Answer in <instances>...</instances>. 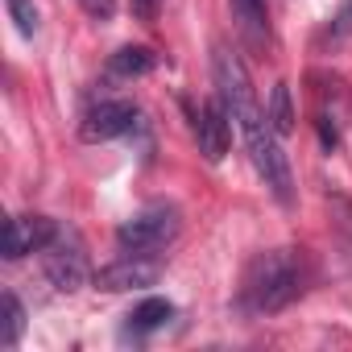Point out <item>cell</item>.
<instances>
[{"instance_id":"6da1fadb","label":"cell","mask_w":352,"mask_h":352,"mask_svg":"<svg viewBox=\"0 0 352 352\" xmlns=\"http://www.w3.org/2000/svg\"><path fill=\"white\" fill-rule=\"evenodd\" d=\"M212 75H216V91H220V100H224L232 124H236L241 137H245V149H249V157H253V170L261 174L265 191H270L282 208H294V174H290V162H286V153H282V137H278V129L270 124V112L257 104L241 54L228 50V46H216V54H212Z\"/></svg>"},{"instance_id":"7a4b0ae2","label":"cell","mask_w":352,"mask_h":352,"mask_svg":"<svg viewBox=\"0 0 352 352\" xmlns=\"http://www.w3.org/2000/svg\"><path fill=\"white\" fill-rule=\"evenodd\" d=\"M311 282V257L302 249H270L245 265L241 278V307L249 315L286 311Z\"/></svg>"},{"instance_id":"3957f363","label":"cell","mask_w":352,"mask_h":352,"mask_svg":"<svg viewBox=\"0 0 352 352\" xmlns=\"http://www.w3.org/2000/svg\"><path fill=\"white\" fill-rule=\"evenodd\" d=\"M174 236H179V208L170 204H153L116 228V245L124 253H162Z\"/></svg>"},{"instance_id":"277c9868","label":"cell","mask_w":352,"mask_h":352,"mask_svg":"<svg viewBox=\"0 0 352 352\" xmlns=\"http://www.w3.org/2000/svg\"><path fill=\"white\" fill-rule=\"evenodd\" d=\"M42 253H46V278H50V286H54V290L71 294V290L87 286L91 270H87V253H83V245H79L75 236L58 232Z\"/></svg>"},{"instance_id":"5b68a950","label":"cell","mask_w":352,"mask_h":352,"mask_svg":"<svg viewBox=\"0 0 352 352\" xmlns=\"http://www.w3.org/2000/svg\"><path fill=\"white\" fill-rule=\"evenodd\" d=\"M162 274V261L157 253H120L112 265L96 270V290H108V294H120V290H145L153 286Z\"/></svg>"},{"instance_id":"8992f818","label":"cell","mask_w":352,"mask_h":352,"mask_svg":"<svg viewBox=\"0 0 352 352\" xmlns=\"http://www.w3.org/2000/svg\"><path fill=\"white\" fill-rule=\"evenodd\" d=\"M191 133L199 141V153L208 162H220L232 145V116L224 108V100H204L199 108H191Z\"/></svg>"},{"instance_id":"52a82bcc","label":"cell","mask_w":352,"mask_h":352,"mask_svg":"<svg viewBox=\"0 0 352 352\" xmlns=\"http://www.w3.org/2000/svg\"><path fill=\"white\" fill-rule=\"evenodd\" d=\"M137 124H141L137 104H129V100H100L83 116V141H116V137H129Z\"/></svg>"},{"instance_id":"ba28073f","label":"cell","mask_w":352,"mask_h":352,"mask_svg":"<svg viewBox=\"0 0 352 352\" xmlns=\"http://www.w3.org/2000/svg\"><path fill=\"white\" fill-rule=\"evenodd\" d=\"M58 236V224L46 216H9L5 220V257L21 261L30 253H42Z\"/></svg>"},{"instance_id":"9c48e42d","label":"cell","mask_w":352,"mask_h":352,"mask_svg":"<svg viewBox=\"0 0 352 352\" xmlns=\"http://www.w3.org/2000/svg\"><path fill=\"white\" fill-rule=\"evenodd\" d=\"M174 319V302H166V298H145V302H137L129 315H124V340H133V344H145L153 331H162L166 323Z\"/></svg>"},{"instance_id":"30bf717a","label":"cell","mask_w":352,"mask_h":352,"mask_svg":"<svg viewBox=\"0 0 352 352\" xmlns=\"http://www.w3.org/2000/svg\"><path fill=\"white\" fill-rule=\"evenodd\" d=\"M232 5V21L245 34L249 46H270V13H265V0H228Z\"/></svg>"},{"instance_id":"8fae6325","label":"cell","mask_w":352,"mask_h":352,"mask_svg":"<svg viewBox=\"0 0 352 352\" xmlns=\"http://www.w3.org/2000/svg\"><path fill=\"white\" fill-rule=\"evenodd\" d=\"M153 67H157V54L149 46H120L108 58V75L112 79H137V75H149Z\"/></svg>"},{"instance_id":"7c38bea8","label":"cell","mask_w":352,"mask_h":352,"mask_svg":"<svg viewBox=\"0 0 352 352\" xmlns=\"http://www.w3.org/2000/svg\"><path fill=\"white\" fill-rule=\"evenodd\" d=\"M0 307H5V319H0V348H17V340L25 331V307H21V298L13 290H5Z\"/></svg>"},{"instance_id":"4fadbf2b","label":"cell","mask_w":352,"mask_h":352,"mask_svg":"<svg viewBox=\"0 0 352 352\" xmlns=\"http://www.w3.org/2000/svg\"><path fill=\"white\" fill-rule=\"evenodd\" d=\"M270 124L278 129V137H286L290 129H294V108H290V87L286 83H278L274 87V96H270Z\"/></svg>"},{"instance_id":"5bb4252c","label":"cell","mask_w":352,"mask_h":352,"mask_svg":"<svg viewBox=\"0 0 352 352\" xmlns=\"http://www.w3.org/2000/svg\"><path fill=\"white\" fill-rule=\"evenodd\" d=\"M348 38H352V0H344V5L331 13V21H327V30L319 34V42H323V46H327V42L336 46V42H348Z\"/></svg>"},{"instance_id":"9a60e30c","label":"cell","mask_w":352,"mask_h":352,"mask_svg":"<svg viewBox=\"0 0 352 352\" xmlns=\"http://www.w3.org/2000/svg\"><path fill=\"white\" fill-rule=\"evenodd\" d=\"M5 5H9V17H13L17 34L34 38L38 34V5H34V0H5Z\"/></svg>"},{"instance_id":"2e32d148","label":"cell","mask_w":352,"mask_h":352,"mask_svg":"<svg viewBox=\"0 0 352 352\" xmlns=\"http://www.w3.org/2000/svg\"><path fill=\"white\" fill-rule=\"evenodd\" d=\"M79 5H83V13L96 17V21H108V17L116 13V0H79Z\"/></svg>"},{"instance_id":"e0dca14e","label":"cell","mask_w":352,"mask_h":352,"mask_svg":"<svg viewBox=\"0 0 352 352\" xmlns=\"http://www.w3.org/2000/svg\"><path fill=\"white\" fill-rule=\"evenodd\" d=\"M157 5H162V0H129V9H133L137 21H153L157 17Z\"/></svg>"}]
</instances>
